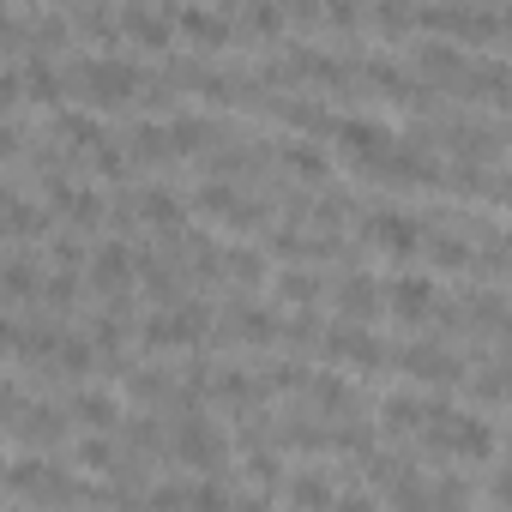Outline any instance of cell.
I'll list each match as a JSON object with an SVG mask.
<instances>
[{
  "label": "cell",
  "instance_id": "16",
  "mask_svg": "<svg viewBox=\"0 0 512 512\" xmlns=\"http://www.w3.org/2000/svg\"><path fill=\"white\" fill-rule=\"evenodd\" d=\"M67 410H73L79 434H115V428L127 422V410H121V398H115L109 386H79V392L67 398Z\"/></svg>",
  "mask_w": 512,
  "mask_h": 512
},
{
  "label": "cell",
  "instance_id": "18",
  "mask_svg": "<svg viewBox=\"0 0 512 512\" xmlns=\"http://www.w3.org/2000/svg\"><path fill=\"white\" fill-rule=\"evenodd\" d=\"M121 37L139 49H175V7H121Z\"/></svg>",
  "mask_w": 512,
  "mask_h": 512
},
{
  "label": "cell",
  "instance_id": "14",
  "mask_svg": "<svg viewBox=\"0 0 512 512\" xmlns=\"http://www.w3.org/2000/svg\"><path fill=\"white\" fill-rule=\"evenodd\" d=\"M43 278H49V266H37L25 247H13V253H7V266H0V296H7V314H25V308H37V296H43Z\"/></svg>",
  "mask_w": 512,
  "mask_h": 512
},
{
  "label": "cell",
  "instance_id": "15",
  "mask_svg": "<svg viewBox=\"0 0 512 512\" xmlns=\"http://www.w3.org/2000/svg\"><path fill=\"white\" fill-rule=\"evenodd\" d=\"M410 67H416V79H434V85H464L470 55H464L458 43H446V37H422V43L410 49Z\"/></svg>",
  "mask_w": 512,
  "mask_h": 512
},
{
  "label": "cell",
  "instance_id": "21",
  "mask_svg": "<svg viewBox=\"0 0 512 512\" xmlns=\"http://www.w3.org/2000/svg\"><path fill=\"white\" fill-rule=\"evenodd\" d=\"M139 205H145V229H157V235H187V199H181L175 187L151 181V187H139Z\"/></svg>",
  "mask_w": 512,
  "mask_h": 512
},
{
  "label": "cell",
  "instance_id": "40",
  "mask_svg": "<svg viewBox=\"0 0 512 512\" xmlns=\"http://www.w3.org/2000/svg\"><path fill=\"white\" fill-rule=\"evenodd\" d=\"M494 199L512 211V169H500V175H494Z\"/></svg>",
  "mask_w": 512,
  "mask_h": 512
},
{
  "label": "cell",
  "instance_id": "42",
  "mask_svg": "<svg viewBox=\"0 0 512 512\" xmlns=\"http://www.w3.org/2000/svg\"><path fill=\"white\" fill-rule=\"evenodd\" d=\"M7 512H31V506H19V500H7Z\"/></svg>",
  "mask_w": 512,
  "mask_h": 512
},
{
  "label": "cell",
  "instance_id": "3",
  "mask_svg": "<svg viewBox=\"0 0 512 512\" xmlns=\"http://www.w3.org/2000/svg\"><path fill=\"white\" fill-rule=\"evenodd\" d=\"M211 332H217L211 308L193 302V296H181L175 308H151V314H145L139 344H145V350H193V344H205Z\"/></svg>",
  "mask_w": 512,
  "mask_h": 512
},
{
  "label": "cell",
  "instance_id": "36",
  "mask_svg": "<svg viewBox=\"0 0 512 512\" xmlns=\"http://www.w3.org/2000/svg\"><path fill=\"white\" fill-rule=\"evenodd\" d=\"M193 512H241V494H229L223 476H199L193 482Z\"/></svg>",
  "mask_w": 512,
  "mask_h": 512
},
{
  "label": "cell",
  "instance_id": "28",
  "mask_svg": "<svg viewBox=\"0 0 512 512\" xmlns=\"http://www.w3.org/2000/svg\"><path fill=\"white\" fill-rule=\"evenodd\" d=\"M73 308H79V272H49L43 278V296H37V314L67 320Z\"/></svg>",
  "mask_w": 512,
  "mask_h": 512
},
{
  "label": "cell",
  "instance_id": "27",
  "mask_svg": "<svg viewBox=\"0 0 512 512\" xmlns=\"http://www.w3.org/2000/svg\"><path fill=\"white\" fill-rule=\"evenodd\" d=\"M284 169L302 175V181H326V175H332V157H326V145H314V139H284Z\"/></svg>",
  "mask_w": 512,
  "mask_h": 512
},
{
  "label": "cell",
  "instance_id": "34",
  "mask_svg": "<svg viewBox=\"0 0 512 512\" xmlns=\"http://www.w3.org/2000/svg\"><path fill=\"white\" fill-rule=\"evenodd\" d=\"M320 290H326V284H320L314 272H278V302H290L296 314H308V308L320 302Z\"/></svg>",
  "mask_w": 512,
  "mask_h": 512
},
{
  "label": "cell",
  "instance_id": "25",
  "mask_svg": "<svg viewBox=\"0 0 512 512\" xmlns=\"http://www.w3.org/2000/svg\"><path fill=\"white\" fill-rule=\"evenodd\" d=\"M458 91H476V97H488V103H512V67L506 61H470V73H464V85Z\"/></svg>",
  "mask_w": 512,
  "mask_h": 512
},
{
  "label": "cell",
  "instance_id": "32",
  "mask_svg": "<svg viewBox=\"0 0 512 512\" xmlns=\"http://www.w3.org/2000/svg\"><path fill=\"white\" fill-rule=\"evenodd\" d=\"M145 512H193V482L181 476H163L145 488Z\"/></svg>",
  "mask_w": 512,
  "mask_h": 512
},
{
  "label": "cell",
  "instance_id": "23",
  "mask_svg": "<svg viewBox=\"0 0 512 512\" xmlns=\"http://www.w3.org/2000/svg\"><path fill=\"white\" fill-rule=\"evenodd\" d=\"M97 368H103V350H97V338L67 326V338H61V350H55V374H67V380H91Z\"/></svg>",
  "mask_w": 512,
  "mask_h": 512
},
{
  "label": "cell",
  "instance_id": "41",
  "mask_svg": "<svg viewBox=\"0 0 512 512\" xmlns=\"http://www.w3.org/2000/svg\"><path fill=\"white\" fill-rule=\"evenodd\" d=\"M500 37H512V7H500Z\"/></svg>",
  "mask_w": 512,
  "mask_h": 512
},
{
  "label": "cell",
  "instance_id": "31",
  "mask_svg": "<svg viewBox=\"0 0 512 512\" xmlns=\"http://www.w3.org/2000/svg\"><path fill=\"white\" fill-rule=\"evenodd\" d=\"M115 434L127 440V452H169V440H163V422H157L151 410H145V416H127Z\"/></svg>",
  "mask_w": 512,
  "mask_h": 512
},
{
  "label": "cell",
  "instance_id": "19",
  "mask_svg": "<svg viewBox=\"0 0 512 512\" xmlns=\"http://www.w3.org/2000/svg\"><path fill=\"white\" fill-rule=\"evenodd\" d=\"M175 31L205 43V49H223L235 37V13L229 7H175Z\"/></svg>",
  "mask_w": 512,
  "mask_h": 512
},
{
  "label": "cell",
  "instance_id": "33",
  "mask_svg": "<svg viewBox=\"0 0 512 512\" xmlns=\"http://www.w3.org/2000/svg\"><path fill=\"white\" fill-rule=\"evenodd\" d=\"M49 272H91V253H85L79 229H61V235L49 241Z\"/></svg>",
  "mask_w": 512,
  "mask_h": 512
},
{
  "label": "cell",
  "instance_id": "7",
  "mask_svg": "<svg viewBox=\"0 0 512 512\" xmlns=\"http://www.w3.org/2000/svg\"><path fill=\"white\" fill-rule=\"evenodd\" d=\"M434 37H446V43H494L500 37V13L494 7H464V0H446V7H428V13H416Z\"/></svg>",
  "mask_w": 512,
  "mask_h": 512
},
{
  "label": "cell",
  "instance_id": "22",
  "mask_svg": "<svg viewBox=\"0 0 512 512\" xmlns=\"http://www.w3.org/2000/svg\"><path fill=\"white\" fill-rule=\"evenodd\" d=\"M284 482H290V506H296V512H332L338 494H344V488L332 482V470H320V464H302V470L284 476Z\"/></svg>",
  "mask_w": 512,
  "mask_h": 512
},
{
  "label": "cell",
  "instance_id": "9",
  "mask_svg": "<svg viewBox=\"0 0 512 512\" xmlns=\"http://www.w3.org/2000/svg\"><path fill=\"white\" fill-rule=\"evenodd\" d=\"M79 422H73V410L67 404H25L19 416H7V440H13V452H25V446H55V440H67Z\"/></svg>",
  "mask_w": 512,
  "mask_h": 512
},
{
  "label": "cell",
  "instance_id": "6",
  "mask_svg": "<svg viewBox=\"0 0 512 512\" xmlns=\"http://www.w3.org/2000/svg\"><path fill=\"white\" fill-rule=\"evenodd\" d=\"M362 235H368V247L392 253V260H416L422 241H428V223L410 217V211H398V205H380V211L362 217Z\"/></svg>",
  "mask_w": 512,
  "mask_h": 512
},
{
  "label": "cell",
  "instance_id": "8",
  "mask_svg": "<svg viewBox=\"0 0 512 512\" xmlns=\"http://www.w3.org/2000/svg\"><path fill=\"white\" fill-rule=\"evenodd\" d=\"M386 314H392L398 326H428V320L440 314V284H434V272H398V278L386 284Z\"/></svg>",
  "mask_w": 512,
  "mask_h": 512
},
{
  "label": "cell",
  "instance_id": "4",
  "mask_svg": "<svg viewBox=\"0 0 512 512\" xmlns=\"http://www.w3.org/2000/svg\"><path fill=\"white\" fill-rule=\"evenodd\" d=\"M169 452H175L187 470L217 476V470L229 464V434H223L205 410H193V416H175V428H169Z\"/></svg>",
  "mask_w": 512,
  "mask_h": 512
},
{
  "label": "cell",
  "instance_id": "35",
  "mask_svg": "<svg viewBox=\"0 0 512 512\" xmlns=\"http://www.w3.org/2000/svg\"><path fill=\"white\" fill-rule=\"evenodd\" d=\"M223 272H229L235 284H266V278H272V266H266V253H260V247H229Z\"/></svg>",
  "mask_w": 512,
  "mask_h": 512
},
{
  "label": "cell",
  "instance_id": "1",
  "mask_svg": "<svg viewBox=\"0 0 512 512\" xmlns=\"http://www.w3.org/2000/svg\"><path fill=\"white\" fill-rule=\"evenodd\" d=\"M7 500H19V506H55V512H79V506H91L97 500V488L79 476V470H67V464H55L49 452H13L7 458Z\"/></svg>",
  "mask_w": 512,
  "mask_h": 512
},
{
  "label": "cell",
  "instance_id": "26",
  "mask_svg": "<svg viewBox=\"0 0 512 512\" xmlns=\"http://www.w3.org/2000/svg\"><path fill=\"white\" fill-rule=\"evenodd\" d=\"M422 253H428L440 272H464V266H476V253H470V241H464L458 229H428Z\"/></svg>",
  "mask_w": 512,
  "mask_h": 512
},
{
  "label": "cell",
  "instance_id": "37",
  "mask_svg": "<svg viewBox=\"0 0 512 512\" xmlns=\"http://www.w3.org/2000/svg\"><path fill=\"white\" fill-rule=\"evenodd\" d=\"M235 25L266 31V37H272V31H284V25H290V13H284V7H241V13H235Z\"/></svg>",
  "mask_w": 512,
  "mask_h": 512
},
{
  "label": "cell",
  "instance_id": "2",
  "mask_svg": "<svg viewBox=\"0 0 512 512\" xmlns=\"http://www.w3.org/2000/svg\"><path fill=\"white\" fill-rule=\"evenodd\" d=\"M67 79H73V97L85 103V109H127L145 85H151V73L133 61V55H73L67 61Z\"/></svg>",
  "mask_w": 512,
  "mask_h": 512
},
{
  "label": "cell",
  "instance_id": "39",
  "mask_svg": "<svg viewBox=\"0 0 512 512\" xmlns=\"http://www.w3.org/2000/svg\"><path fill=\"white\" fill-rule=\"evenodd\" d=\"M488 494H494V506H512V464H500V470H494Z\"/></svg>",
  "mask_w": 512,
  "mask_h": 512
},
{
  "label": "cell",
  "instance_id": "11",
  "mask_svg": "<svg viewBox=\"0 0 512 512\" xmlns=\"http://www.w3.org/2000/svg\"><path fill=\"white\" fill-rule=\"evenodd\" d=\"M398 139H404V133H398L392 121H380V115H344V121H338V139H332V145H344V151L356 157V169H362V163L386 157V151H392Z\"/></svg>",
  "mask_w": 512,
  "mask_h": 512
},
{
  "label": "cell",
  "instance_id": "30",
  "mask_svg": "<svg viewBox=\"0 0 512 512\" xmlns=\"http://www.w3.org/2000/svg\"><path fill=\"white\" fill-rule=\"evenodd\" d=\"M73 464H79V470H97L103 482H109V476H121V452H115V440H109V434H79Z\"/></svg>",
  "mask_w": 512,
  "mask_h": 512
},
{
  "label": "cell",
  "instance_id": "13",
  "mask_svg": "<svg viewBox=\"0 0 512 512\" xmlns=\"http://www.w3.org/2000/svg\"><path fill=\"white\" fill-rule=\"evenodd\" d=\"M398 368H404L416 386H458V380H464V362H458L446 344H428V338L404 344V350H398Z\"/></svg>",
  "mask_w": 512,
  "mask_h": 512
},
{
  "label": "cell",
  "instance_id": "10",
  "mask_svg": "<svg viewBox=\"0 0 512 512\" xmlns=\"http://www.w3.org/2000/svg\"><path fill=\"white\" fill-rule=\"evenodd\" d=\"M49 139H55V145H67L73 157H97L115 133L103 127V115H97V109H73V103H67L61 115H49Z\"/></svg>",
  "mask_w": 512,
  "mask_h": 512
},
{
  "label": "cell",
  "instance_id": "12",
  "mask_svg": "<svg viewBox=\"0 0 512 512\" xmlns=\"http://www.w3.org/2000/svg\"><path fill=\"white\" fill-rule=\"evenodd\" d=\"M332 302H338V320H356V326H368L374 314H386V284H380L374 272L350 266V272L332 284Z\"/></svg>",
  "mask_w": 512,
  "mask_h": 512
},
{
  "label": "cell",
  "instance_id": "38",
  "mask_svg": "<svg viewBox=\"0 0 512 512\" xmlns=\"http://www.w3.org/2000/svg\"><path fill=\"white\" fill-rule=\"evenodd\" d=\"M332 512H380V500H374V494H368V488H344V494H338V506H332Z\"/></svg>",
  "mask_w": 512,
  "mask_h": 512
},
{
  "label": "cell",
  "instance_id": "17",
  "mask_svg": "<svg viewBox=\"0 0 512 512\" xmlns=\"http://www.w3.org/2000/svg\"><path fill=\"white\" fill-rule=\"evenodd\" d=\"M0 229H7V241H37V235H49V205L43 199H31L19 181L7 187V199H0Z\"/></svg>",
  "mask_w": 512,
  "mask_h": 512
},
{
  "label": "cell",
  "instance_id": "5",
  "mask_svg": "<svg viewBox=\"0 0 512 512\" xmlns=\"http://www.w3.org/2000/svg\"><path fill=\"white\" fill-rule=\"evenodd\" d=\"M85 284H91L103 302L127 296V290L139 284V247H127L121 235H103V241L91 247V272H85Z\"/></svg>",
  "mask_w": 512,
  "mask_h": 512
},
{
  "label": "cell",
  "instance_id": "29",
  "mask_svg": "<svg viewBox=\"0 0 512 512\" xmlns=\"http://www.w3.org/2000/svg\"><path fill=\"white\" fill-rule=\"evenodd\" d=\"M308 386H314V410H320V416H356V392H350L344 374L326 368V374H314Z\"/></svg>",
  "mask_w": 512,
  "mask_h": 512
},
{
  "label": "cell",
  "instance_id": "24",
  "mask_svg": "<svg viewBox=\"0 0 512 512\" xmlns=\"http://www.w3.org/2000/svg\"><path fill=\"white\" fill-rule=\"evenodd\" d=\"M115 139L127 145L133 163H163L169 157V121H127Z\"/></svg>",
  "mask_w": 512,
  "mask_h": 512
},
{
  "label": "cell",
  "instance_id": "20",
  "mask_svg": "<svg viewBox=\"0 0 512 512\" xmlns=\"http://www.w3.org/2000/svg\"><path fill=\"white\" fill-rule=\"evenodd\" d=\"M217 139H223L217 121H205V115H193V109H175V115H169V157H205Z\"/></svg>",
  "mask_w": 512,
  "mask_h": 512
}]
</instances>
